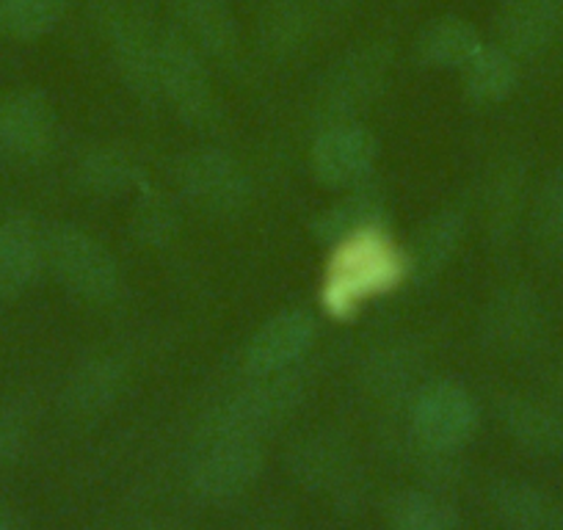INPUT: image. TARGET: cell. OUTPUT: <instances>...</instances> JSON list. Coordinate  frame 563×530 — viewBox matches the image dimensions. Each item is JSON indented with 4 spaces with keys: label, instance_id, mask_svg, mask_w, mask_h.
<instances>
[{
    "label": "cell",
    "instance_id": "1",
    "mask_svg": "<svg viewBox=\"0 0 563 530\" xmlns=\"http://www.w3.org/2000/svg\"><path fill=\"white\" fill-rule=\"evenodd\" d=\"M406 279V254L395 246L387 227L338 243L323 274L321 305L332 318H354L362 305Z\"/></svg>",
    "mask_w": 563,
    "mask_h": 530
},
{
    "label": "cell",
    "instance_id": "2",
    "mask_svg": "<svg viewBox=\"0 0 563 530\" xmlns=\"http://www.w3.org/2000/svg\"><path fill=\"white\" fill-rule=\"evenodd\" d=\"M252 382L224 395L213 404L197 429V440L216 437H246L265 440L271 431L288 423L296 409L305 404L307 382L299 371L274 373V376H249Z\"/></svg>",
    "mask_w": 563,
    "mask_h": 530
},
{
    "label": "cell",
    "instance_id": "3",
    "mask_svg": "<svg viewBox=\"0 0 563 530\" xmlns=\"http://www.w3.org/2000/svg\"><path fill=\"white\" fill-rule=\"evenodd\" d=\"M45 268L67 294L86 305H111L122 290V272L111 249L78 224L45 230Z\"/></svg>",
    "mask_w": 563,
    "mask_h": 530
},
{
    "label": "cell",
    "instance_id": "4",
    "mask_svg": "<svg viewBox=\"0 0 563 530\" xmlns=\"http://www.w3.org/2000/svg\"><path fill=\"white\" fill-rule=\"evenodd\" d=\"M97 23L119 80L141 102H161V34L124 0H97Z\"/></svg>",
    "mask_w": 563,
    "mask_h": 530
},
{
    "label": "cell",
    "instance_id": "5",
    "mask_svg": "<svg viewBox=\"0 0 563 530\" xmlns=\"http://www.w3.org/2000/svg\"><path fill=\"white\" fill-rule=\"evenodd\" d=\"M393 73V51L387 42H365L343 53L323 75L316 95V119L321 128L338 122H356L382 97Z\"/></svg>",
    "mask_w": 563,
    "mask_h": 530
},
{
    "label": "cell",
    "instance_id": "6",
    "mask_svg": "<svg viewBox=\"0 0 563 530\" xmlns=\"http://www.w3.org/2000/svg\"><path fill=\"white\" fill-rule=\"evenodd\" d=\"M161 100L197 130H213L221 122V102L202 51L183 31L161 34Z\"/></svg>",
    "mask_w": 563,
    "mask_h": 530
},
{
    "label": "cell",
    "instance_id": "7",
    "mask_svg": "<svg viewBox=\"0 0 563 530\" xmlns=\"http://www.w3.org/2000/svg\"><path fill=\"white\" fill-rule=\"evenodd\" d=\"M183 197L216 219H235L252 205L254 183L238 158L216 147L191 150L175 166Z\"/></svg>",
    "mask_w": 563,
    "mask_h": 530
},
{
    "label": "cell",
    "instance_id": "8",
    "mask_svg": "<svg viewBox=\"0 0 563 530\" xmlns=\"http://www.w3.org/2000/svg\"><path fill=\"white\" fill-rule=\"evenodd\" d=\"M409 426L420 451L453 456L478 429V404L462 384L448 378L429 382L411 398Z\"/></svg>",
    "mask_w": 563,
    "mask_h": 530
},
{
    "label": "cell",
    "instance_id": "9",
    "mask_svg": "<svg viewBox=\"0 0 563 530\" xmlns=\"http://www.w3.org/2000/svg\"><path fill=\"white\" fill-rule=\"evenodd\" d=\"M265 467V440L216 437L194 445L188 484L205 503H227L252 489Z\"/></svg>",
    "mask_w": 563,
    "mask_h": 530
},
{
    "label": "cell",
    "instance_id": "10",
    "mask_svg": "<svg viewBox=\"0 0 563 530\" xmlns=\"http://www.w3.org/2000/svg\"><path fill=\"white\" fill-rule=\"evenodd\" d=\"M547 334V307L530 285H506L481 312V340L503 356H522L539 349Z\"/></svg>",
    "mask_w": 563,
    "mask_h": 530
},
{
    "label": "cell",
    "instance_id": "11",
    "mask_svg": "<svg viewBox=\"0 0 563 530\" xmlns=\"http://www.w3.org/2000/svg\"><path fill=\"white\" fill-rule=\"evenodd\" d=\"M56 108L40 89H20L0 100V158L31 166L56 144Z\"/></svg>",
    "mask_w": 563,
    "mask_h": 530
},
{
    "label": "cell",
    "instance_id": "12",
    "mask_svg": "<svg viewBox=\"0 0 563 530\" xmlns=\"http://www.w3.org/2000/svg\"><path fill=\"white\" fill-rule=\"evenodd\" d=\"M378 158V142L360 122H338L318 128L310 147V172L321 186L349 191L371 177Z\"/></svg>",
    "mask_w": 563,
    "mask_h": 530
},
{
    "label": "cell",
    "instance_id": "13",
    "mask_svg": "<svg viewBox=\"0 0 563 530\" xmlns=\"http://www.w3.org/2000/svg\"><path fill=\"white\" fill-rule=\"evenodd\" d=\"M318 338V323L310 310L290 307L268 321L260 323L243 349V371L249 376H274L294 371L312 351Z\"/></svg>",
    "mask_w": 563,
    "mask_h": 530
},
{
    "label": "cell",
    "instance_id": "14",
    "mask_svg": "<svg viewBox=\"0 0 563 530\" xmlns=\"http://www.w3.org/2000/svg\"><path fill=\"white\" fill-rule=\"evenodd\" d=\"M495 34L517 62L547 56L563 40V0H500Z\"/></svg>",
    "mask_w": 563,
    "mask_h": 530
},
{
    "label": "cell",
    "instance_id": "15",
    "mask_svg": "<svg viewBox=\"0 0 563 530\" xmlns=\"http://www.w3.org/2000/svg\"><path fill=\"white\" fill-rule=\"evenodd\" d=\"M45 272V230L23 210L0 216V301L20 299Z\"/></svg>",
    "mask_w": 563,
    "mask_h": 530
},
{
    "label": "cell",
    "instance_id": "16",
    "mask_svg": "<svg viewBox=\"0 0 563 530\" xmlns=\"http://www.w3.org/2000/svg\"><path fill=\"white\" fill-rule=\"evenodd\" d=\"M318 12L312 0H268L257 18V51L265 62L288 64L312 45Z\"/></svg>",
    "mask_w": 563,
    "mask_h": 530
},
{
    "label": "cell",
    "instance_id": "17",
    "mask_svg": "<svg viewBox=\"0 0 563 530\" xmlns=\"http://www.w3.org/2000/svg\"><path fill=\"white\" fill-rule=\"evenodd\" d=\"M528 210V166L506 158L492 169L484 188V221L492 246L508 249L522 230Z\"/></svg>",
    "mask_w": 563,
    "mask_h": 530
},
{
    "label": "cell",
    "instance_id": "18",
    "mask_svg": "<svg viewBox=\"0 0 563 530\" xmlns=\"http://www.w3.org/2000/svg\"><path fill=\"white\" fill-rule=\"evenodd\" d=\"M354 467L356 462L351 445L334 431L301 437L290 451V473L301 486L312 492L340 495V492L349 489Z\"/></svg>",
    "mask_w": 563,
    "mask_h": 530
},
{
    "label": "cell",
    "instance_id": "19",
    "mask_svg": "<svg viewBox=\"0 0 563 530\" xmlns=\"http://www.w3.org/2000/svg\"><path fill=\"white\" fill-rule=\"evenodd\" d=\"M387 199H384L382 188L376 186H354L340 197L338 202L329 205L327 210L312 219V238L323 246L334 249L338 243L351 241V238L362 235L371 230H384L387 227Z\"/></svg>",
    "mask_w": 563,
    "mask_h": 530
},
{
    "label": "cell",
    "instance_id": "20",
    "mask_svg": "<svg viewBox=\"0 0 563 530\" xmlns=\"http://www.w3.org/2000/svg\"><path fill=\"white\" fill-rule=\"evenodd\" d=\"M467 216L459 208H445L431 216L406 249V279L426 285L445 272L462 246Z\"/></svg>",
    "mask_w": 563,
    "mask_h": 530
},
{
    "label": "cell",
    "instance_id": "21",
    "mask_svg": "<svg viewBox=\"0 0 563 530\" xmlns=\"http://www.w3.org/2000/svg\"><path fill=\"white\" fill-rule=\"evenodd\" d=\"M422 362H426V354L417 340H384L376 349L367 351L360 367V382L365 393L378 401H395L415 389L417 376L422 373Z\"/></svg>",
    "mask_w": 563,
    "mask_h": 530
},
{
    "label": "cell",
    "instance_id": "22",
    "mask_svg": "<svg viewBox=\"0 0 563 530\" xmlns=\"http://www.w3.org/2000/svg\"><path fill=\"white\" fill-rule=\"evenodd\" d=\"M130 378L128 362L119 354H95L80 362L67 378L64 404L78 418H91L111 409Z\"/></svg>",
    "mask_w": 563,
    "mask_h": 530
},
{
    "label": "cell",
    "instance_id": "23",
    "mask_svg": "<svg viewBox=\"0 0 563 530\" xmlns=\"http://www.w3.org/2000/svg\"><path fill=\"white\" fill-rule=\"evenodd\" d=\"M183 34L213 62L232 64L241 56V34L227 0H172Z\"/></svg>",
    "mask_w": 563,
    "mask_h": 530
},
{
    "label": "cell",
    "instance_id": "24",
    "mask_svg": "<svg viewBox=\"0 0 563 530\" xmlns=\"http://www.w3.org/2000/svg\"><path fill=\"white\" fill-rule=\"evenodd\" d=\"M492 508L508 530H563V506L528 481H497L492 486Z\"/></svg>",
    "mask_w": 563,
    "mask_h": 530
},
{
    "label": "cell",
    "instance_id": "25",
    "mask_svg": "<svg viewBox=\"0 0 563 530\" xmlns=\"http://www.w3.org/2000/svg\"><path fill=\"white\" fill-rule=\"evenodd\" d=\"M500 423L519 448L539 456L563 453V418L528 395H506L500 401Z\"/></svg>",
    "mask_w": 563,
    "mask_h": 530
},
{
    "label": "cell",
    "instance_id": "26",
    "mask_svg": "<svg viewBox=\"0 0 563 530\" xmlns=\"http://www.w3.org/2000/svg\"><path fill=\"white\" fill-rule=\"evenodd\" d=\"M481 47H484V40L470 20L445 14V18L431 20L420 31L415 53L422 67L464 69Z\"/></svg>",
    "mask_w": 563,
    "mask_h": 530
},
{
    "label": "cell",
    "instance_id": "27",
    "mask_svg": "<svg viewBox=\"0 0 563 530\" xmlns=\"http://www.w3.org/2000/svg\"><path fill=\"white\" fill-rule=\"evenodd\" d=\"M464 91L478 106H497L519 86V62L500 45H484L462 69Z\"/></svg>",
    "mask_w": 563,
    "mask_h": 530
},
{
    "label": "cell",
    "instance_id": "28",
    "mask_svg": "<svg viewBox=\"0 0 563 530\" xmlns=\"http://www.w3.org/2000/svg\"><path fill=\"white\" fill-rule=\"evenodd\" d=\"M80 188L95 197H122L141 186V169L124 150L100 144L80 155L78 169H75Z\"/></svg>",
    "mask_w": 563,
    "mask_h": 530
},
{
    "label": "cell",
    "instance_id": "29",
    "mask_svg": "<svg viewBox=\"0 0 563 530\" xmlns=\"http://www.w3.org/2000/svg\"><path fill=\"white\" fill-rule=\"evenodd\" d=\"M533 246L547 265H563V169L547 175L530 208Z\"/></svg>",
    "mask_w": 563,
    "mask_h": 530
},
{
    "label": "cell",
    "instance_id": "30",
    "mask_svg": "<svg viewBox=\"0 0 563 530\" xmlns=\"http://www.w3.org/2000/svg\"><path fill=\"white\" fill-rule=\"evenodd\" d=\"M387 530H459V517L434 492L406 489L387 503Z\"/></svg>",
    "mask_w": 563,
    "mask_h": 530
},
{
    "label": "cell",
    "instance_id": "31",
    "mask_svg": "<svg viewBox=\"0 0 563 530\" xmlns=\"http://www.w3.org/2000/svg\"><path fill=\"white\" fill-rule=\"evenodd\" d=\"M69 0H0V36L36 42L51 34L67 14Z\"/></svg>",
    "mask_w": 563,
    "mask_h": 530
},
{
    "label": "cell",
    "instance_id": "32",
    "mask_svg": "<svg viewBox=\"0 0 563 530\" xmlns=\"http://www.w3.org/2000/svg\"><path fill=\"white\" fill-rule=\"evenodd\" d=\"M135 235L141 241L153 243V246H164L169 243V238H175L177 230V216L169 205L164 202V197H155V194H147V197L141 199V205L135 208Z\"/></svg>",
    "mask_w": 563,
    "mask_h": 530
},
{
    "label": "cell",
    "instance_id": "33",
    "mask_svg": "<svg viewBox=\"0 0 563 530\" xmlns=\"http://www.w3.org/2000/svg\"><path fill=\"white\" fill-rule=\"evenodd\" d=\"M29 445V415L20 404H0V470L23 459Z\"/></svg>",
    "mask_w": 563,
    "mask_h": 530
},
{
    "label": "cell",
    "instance_id": "34",
    "mask_svg": "<svg viewBox=\"0 0 563 530\" xmlns=\"http://www.w3.org/2000/svg\"><path fill=\"white\" fill-rule=\"evenodd\" d=\"M0 530H14L12 522H9L7 514H3V511H0Z\"/></svg>",
    "mask_w": 563,
    "mask_h": 530
},
{
    "label": "cell",
    "instance_id": "35",
    "mask_svg": "<svg viewBox=\"0 0 563 530\" xmlns=\"http://www.w3.org/2000/svg\"><path fill=\"white\" fill-rule=\"evenodd\" d=\"M340 3H354V0H340Z\"/></svg>",
    "mask_w": 563,
    "mask_h": 530
},
{
    "label": "cell",
    "instance_id": "36",
    "mask_svg": "<svg viewBox=\"0 0 563 530\" xmlns=\"http://www.w3.org/2000/svg\"><path fill=\"white\" fill-rule=\"evenodd\" d=\"M271 530H285V528H271Z\"/></svg>",
    "mask_w": 563,
    "mask_h": 530
}]
</instances>
